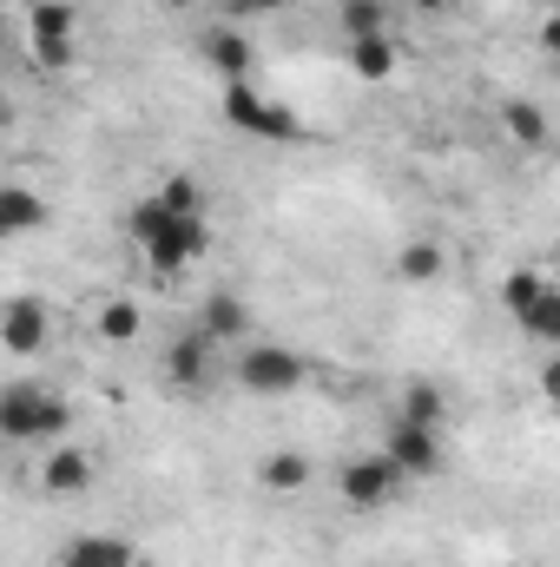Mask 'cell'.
Returning a JSON list of instances; mask_svg holds the SVG:
<instances>
[{
    "instance_id": "277c9868",
    "label": "cell",
    "mask_w": 560,
    "mask_h": 567,
    "mask_svg": "<svg viewBox=\"0 0 560 567\" xmlns=\"http://www.w3.org/2000/svg\"><path fill=\"white\" fill-rule=\"evenodd\" d=\"M303 377H310V363L297 350L271 343V337H251L238 350V390H251V396H297Z\"/></svg>"
},
{
    "instance_id": "cb8c5ba5",
    "label": "cell",
    "mask_w": 560,
    "mask_h": 567,
    "mask_svg": "<svg viewBox=\"0 0 560 567\" xmlns=\"http://www.w3.org/2000/svg\"><path fill=\"white\" fill-rule=\"evenodd\" d=\"M343 33H350V40L383 33V0H343Z\"/></svg>"
},
{
    "instance_id": "f1b7e54d",
    "label": "cell",
    "mask_w": 560,
    "mask_h": 567,
    "mask_svg": "<svg viewBox=\"0 0 560 567\" xmlns=\"http://www.w3.org/2000/svg\"><path fill=\"white\" fill-rule=\"evenodd\" d=\"M172 7H185V0H172Z\"/></svg>"
},
{
    "instance_id": "5bb4252c",
    "label": "cell",
    "mask_w": 560,
    "mask_h": 567,
    "mask_svg": "<svg viewBox=\"0 0 560 567\" xmlns=\"http://www.w3.org/2000/svg\"><path fill=\"white\" fill-rule=\"evenodd\" d=\"M198 330H211L218 343H231V337H251V317H245V303H238L231 290H211V297L198 303Z\"/></svg>"
},
{
    "instance_id": "ffe728a7",
    "label": "cell",
    "mask_w": 560,
    "mask_h": 567,
    "mask_svg": "<svg viewBox=\"0 0 560 567\" xmlns=\"http://www.w3.org/2000/svg\"><path fill=\"white\" fill-rule=\"evenodd\" d=\"M152 198H158V205H172V212H185V218H198V212H205V185H198L191 172H165Z\"/></svg>"
},
{
    "instance_id": "44dd1931",
    "label": "cell",
    "mask_w": 560,
    "mask_h": 567,
    "mask_svg": "<svg viewBox=\"0 0 560 567\" xmlns=\"http://www.w3.org/2000/svg\"><path fill=\"white\" fill-rule=\"evenodd\" d=\"M100 337H106V343H133V337H139V303L106 297V303H100Z\"/></svg>"
},
{
    "instance_id": "e0dca14e",
    "label": "cell",
    "mask_w": 560,
    "mask_h": 567,
    "mask_svg": "<svg viewBox=\"0 0 560 567\" xmlns=\"http://www.w3.org/2000/svg\"><path fill=\"white\" fill-rule=\"evenodd\" d=\"M442 271H448V258H442L435 238H409V245L396 251V278L403 284H442Z\"/></svg>"
},
{
    "instance_id": "9a60e30c",
    "label": "cell",
    "mask_w": 560,
    "mask_h": 567,
    "mask_svg": "<svg viewBox=\"0 0 560 567\" xmlns=\"http://www.w3.org/2000/svg\"><path fill=\"white\" fill-rule=\"evenodd\" d=\"M515 323H521V337H535V343L560 350V284L548 278V290H541L528 310H515Z\"/></svg>"
},
{
    "instance_id": "2e32d148",
    "label": "cell",
    "mask_w": 560,
    "mask_h": 567,
    "mask_svg": "<svg viewBox=\"0 0 560 567\" xmlns=\"http://www.w3.org/2000/svg\"><path fill=\"white\" fill-rule=\"evenodd\" d=\"M46 225V205L27 192V185H0V231L7 238H27V231H40Z\"/></svg>"
},
{
    "instance_id": "7a4b0ae2",
    "label": "cell",
    "mask_w": 560,
    "mask_h": 567,
    "mask_svg": "<svg viewBox=\"0 0 560 567\" xmlns=\"http://www.w3.org/2000/svg\"><path fill=\"white\" fill-rule=\"evenodd\" d=\"M66 429H73V410H66V396L60 390H46V383H7L0 390V435L7 442H66Z\"/></svg>"
},
{
    "instance_id": "ac0fdd59",
    "label": "cell",
    "mask_w": 560,
    "mask_h": 567,
    "mask_svg": "<svg viewBox=\"0 0 560 567\" xmlns=\"http://www.w3.org/2000/svg\"><path fill=\"white\" fill-rule=\"evenodd\" d=\"M350 66H356L363 80H396V47H390V33L350 40Z\"/></svg>"
},
{
    "instance_id": "d6986e66",
    "label": "cell",
    "mask_w": 560,
    "mask_h": 567,
    "mask_svg": "<svg viewBox=\"0 0 560 567\" xmlns=\"http://www.w3.org/2000/svg\"><path fill=\"white\" fill-rule=\"evenodd\" d=\"M501 126H508V140L515 145H541L548 140V113H541L535 100H508V106H501Z\"/></svg>"
},
{
    "instance_id": "3957f363",
    "label": "cell",
    "mask_w": 560,
    "mask_h": 567,
    "mask_svg": "<svg viewBox=\"0 0 560 567\" xmlns=\"http://www.w3.org/2000/svg\"><path fill=\"white\" fill-rule=\"evenodd\" d=\"M225 126H238L245 140H271V145H303L310 140V126H303L283 100H265L251 80L225 86Z\"/></svg>"
},
{
    "instance_id": "9c48e42d",
    "label": "cell",
    "mask_w": 560,
    "mask_h": 567,
    "mask_svg": "<svg viewBox=\"0 0 560 567\" xmlns=\"http://www.w3.org/2000/svg\"><path fill=\"white\" fill-rule=\"evenodd\" d=\"M46 337H53L46 303H40V297H13V303H7V317H0V343H7V357H33Z\"/></svg>"
},
{
    "instance_id": "7c38bea8",
    "label": "cell",
    "mask_w": 560,
    "mask_h": 567,
    "mask_svg": "<svg viewBox=\"0 0 560 567\" xmlns=\"http://www.w3.org/2000/svg\"><path fill=\"white\" fill-rule=\"evenodd\" d=\"M86 482H93V462L73 442H53L46 449V468H40V488L46 495H86Z\"/></svg>"
},
{
    "instance_id": "4316f807",
    "label": "cell",
    "mask_w": 560,
    "mask_h": 567,
    "mask_svg": "<svg viewBox=\"0 0 560 567\" xmlns=\"http://www.w3.org/2000/svg\"><path fill=\"white\" fill-rule=\"evenodd\" d=\"M541 390H548V403H554V410H560V357H554V363H548V370H541Z\"/></svg>"
},
{
    "instance_id": "603a6c76",
    "label": "cell",
    "mask_w": 560,
    "mask_h": 567,
    "mask_svg": "<svg viewBox=\"0 0 560 567\" xmlns=\"http://www.w3.org/2000/svg\"><path fill=\"white\" fill-rule=\"evenodd\" d=\"M541 290H548V271H508V284H501V303H508V317H515V310H528Z\"/></svg>"
},
{
    "instance_id": "484cf974",
    "label": "cell",
    "mask_w": 560,
    "mask_h": 567,
    "mask_svg": "<svg viewBox=\"0 0 560 567\" xmlns=\"http://www.w3.org/2000/svg\"><path fill=\"white\" fill-rule=\"evenodd\" d=\"M541 47H548V60H560V13L541 20Z\"/></svg>"
},
{
    "instance_id": "8fae6325",
    "label": "cell",
    "mask_w": 560,
    "mask_h": 567,
    "mask_svg": "<svg viewBox=\"0 0 560 567\" xmlns=\"http://www.w3.org/2000/svg\"><path fill=\"white\" fill-rule=\"evenodd\" d=\"M60 567H139V548L126 535H73L60 548Z\"/></svg>"
},
{
    "instance_id": "30bf717a",
    "label": "cell",
    "mask_w": 560,
    "mask_h": 567,
    "mask_svg": "<svg viewBox=\"0 0 560 567\" xmlns=\"http://www.w3.org/2000/svg\"><path fill=\"white\" fill-rule=\"evenodd\" d=\"M211 350H218V337L211 330H185V337H172V350H165V370H172V383L178 390H205L211 383Z\"/></svg>"
},
{
    "instance_id": "5b68a950",
    "label": "cell",
    "mask_w": 560,
    "mask_h": 567,
    "mask_svg": "<svg viewBox=\"0 0 560 567\" xmlns=\"http://www.w3.org/2000/svg\"><path fill=\"white\" fill-rule=\"evenodd\" d=\"M403 468L376 449V455H356V462H343V475H336V488H343V502L356 508V515H370V508H390L396 495H403Z\"/></svg>"
},
{
    "instance_id": "ba28073f",
    "label": "cell",
    "mask_w": 560,
    "mask_h": 567,
    "mask_svg": "<svg viewBox=\"0 0 560 567\" xmlns=\"http://www.w3.org/2000/svg\"><path fill=\"white\" fill-rule=\"evenodd\" d=\"M198 53H205V66L225 80V86H238V80H251V66H258V53H251V40L231 27V20H218V27H205L198 33Z\"/></svg>"
},
{
    "instance_id": "52a82bcc",
    "label": "cell",
    "mask_w": 560,
    "mask_h": 567,
    "mask_svg": "<svg viewBox=\"0 0 560 567\" xmlns=\"http://www.w3.org/2000/svg\"><path fill=\"white\" fill-rule=\"evenodd\" d=\"M383 455L409 475V482H428L435 468H442V429L428 423H409V416H396V429L383 435Z\"/></svg>"
},
{
    "instance_id": "4fadbf2b",
    "label": "cell",
    "mask_w": 560,
    "mask_h": 567,
    "mask_svg": "<svg viewBox=\"0 0 560 567\" xmlns=\"http://www.w3.org/2000/svg\"><path fill=\"white\" fill-rule=\"evenodd\" d=\"M310 455L303 449H271L265 462H258V482H265V495H303L310 488Z\"/></svg>"
},
{
    "instance_id": "83f0119b",
    "label": "cell",
    "mask_w": 560,
    "mask_h": 567,
    "mask_svg": "<svg viewBox=\"0 0 560 567\" xmlns=\"http://www.w3.org/2000/svg\"><path fill=\"white\" fill-rule=\"evenodd\" d=\"M422 13H442V7H448V0H416Z\"/></svg>"
},
{
    "instance_id": "7402d4cb",
    "label": "cell",
    "mask_w": 560,
    "mask_h": 567,
    "mask_svg": "<svg viewBox=\"0 0 560 567\" xmlns=\"http://www.w3.org/2000/svg\"><path fill=\"white\" fill-rule=\"evenodd\" d=\"M403 416H409V423L442 429V416H448V403H442V390H435V383H409V390H403Z\"/></svg>"
},
{
    "instance_id": "8992f818",
    "label": "cell",
    "mask_w": 560,
    "mask_h": 567,
    "mask_svg": "<svg viewBox=\"0 0 560 567\" xmlns=\"http://www.w3.org/2000/svg\"><path fill=\"white\" fill-rule=\"evenodd\" d=\"M73 27H80V13H73L66 0H40V7H33V20H27L33 60H40V66H53V73H66V66H73Z\"/></svg>"
},
{
    "instance_id": "d4e9b609",
    "label": "cell",
    "mask_w": 560,
    "mask_h": 567,
    "mask_svg": "<svg viewBox=\"0 0 560 567\" xmlns=\"http://www.w3.org/2000/svg\"><path fill=\"white\" fill-rule=\"evenodd\" d=\"M231 7V20H258V13H278L283 0H225Z\"/></svg>"
},
{
    "instance_id": "6da1fadb",
    "label": "cell",
    "mask_w": 560,
    "mask_h": 567,
    "mask_svg": "<svg viewBox=\"0 0 560 567\" xmlns=\"http://www.w3.org/2000/svg\"><path fill=\"white\" fill-rule=\"evenodd\" d=\"M126 231H133V245L145 251V265H152L158 278H178V271H191V265L211 251V212L185 218V212H172V205H158V198H139V205H133Z\"/></svg>"
}]
</instances>
